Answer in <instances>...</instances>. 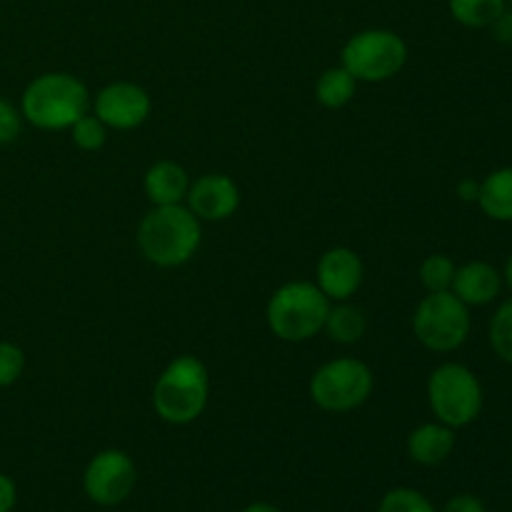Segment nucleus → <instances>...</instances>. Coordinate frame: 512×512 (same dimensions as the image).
I'll use <instances>...</instances> for the list:
<instances>
[{"instance_id": "f257e3e1", "label": "nucleus", "mask_w": 512, "mask_h": 512, "mask_svg": "<svg viewBox=\"0 0 512 512\" xmlns=\"http://www.w3.org/2000/svg\"><path fill=\"white\" fill-rule=\"evenodd\" d=\"M138 248L158 268H180L190 263L203 243L200 220L180 205H153L138 225Z\"/></svg>"}, {"instance_id": "f03ea898", "label": "nucleus", "mask_w": 512, "mask_h": 512, "mask_svg": "<svg viewBox=\"0 0 512 512\" xmlns=\"http://www.w3.org/2000/svg\"><path fill=\"white\" fill-rule=\"evenodd\" d=\"M85 113H90V93L70 73L38 75L20 98V115L38 130H70Z\"/></svg>"}, {"instance_id": "7ed1b4c3", "label": "nucleus", "mask_w": 512, "mask_h": 512, "mask_svg": "<svg viewBox=\"0 0 512 512\" xmlns=\"http://www.w3.org/2000/svg\"><path fill=\"white\" fill-rule=\"evenodd\" d=\"M210 398L208 368L195 355H178L165 365L153 388V408L163 423L190 425L205 413Z\"/></svg>"}, {"instance_id": "20e7f679", "label": "nucleus", "mask_w": 512, "mask_h": 512, "mask_svg": "<svg viewBox=\"0 0 512 512\" xmlns=\"http://www.w3.org/2000/svg\"><path fill=\"white\" fill-rule=\"evenodd\" d=\"M330 300L310 280L285 283L270 295L265 305V323L278 340L305 343L323 333L325 318L330 313Z\"/></svg>"}, {"instance_id": "39448f33", "label": "nucleus", "mask_w": 512, "mask_h": 512, "mask_svg": "<svg viewBox=\"0 0 512 512\" xmlns=\"http://www.w3.org/2000/svg\"><path fill=\"white\" fill-rule=\"evenodd\" d=\"M408 63V43L395 30L370 28L350 35L340 50V65L358 83L393 80Z\"/></svg>"}, {"instance_id": "423d86ee", "label": "nucleus", "mask_w": 512, "mask_h": 512, "mask_svg": "<svg viewBox=\"0 0 512 512\" xmlns=\"http://www.w3.org/2000/svg\"><path fill=\"white\" fill-rule=\"evenodd\" d=\"M375 375L358 358H335L320 365L308 383L310 400L325 413H353L370 400Z\"/></svg>"}, {"instance_id": "0eeeda50", "label": "nucleus", "mask_w": 512, "mask_h": 512, "mask_svg": "<svg viewBox=\"0 0 512 512\" xmlns=\"http://www.w3.org/2000/svg\"><path fill=\"white\" fill-rule=\"evenodd\" d=\"M483 385L470 368L443 363L428 378V403L438 423L458 430L475 423L483 413Z\"/></svg>"}, {"instance_id": "6e6552de", "label": "nucleus", "mask_w": 512, "mask_h": 512, "mask_svg": "<svg viewBox=\"0 0 512 512\" xmlns=\"http://www.w3.org/2000/svg\"><path fill=\"white\" fill-rule=\"evenodd\" d=\"M470 308L453 293H428L413 313V333L433 353H453L470 335Z\"/></svg>"}, {"instance_id": "1a4fd4ad", "label": "nucleus", "mask_w": 512, "mask_h": 512, "mask_svg": "<svg viewBox=\"0 0 512 512\" xmlns=\"http://www.w3.org/2000/svg\"><path fill=\"white\" fill-rule=\"evenodd\" d=\"M138 470L123 450H103L88 463L83 473V490L100 508H115L133 495Z\"/></svg>"}, {"instance_id": "9d476101", "label": "nucleus", "mask_w": 512, "mask_h": 512, "mask_svg": "<svg viewBox=\"0 0 512 512\" xmlns=\"http://www.w3.org/2000/svg\"><path fill=\"white\" fill-rule=\"evenodd\" d=\"M153 100L148 90L130 80H115L98 90L93 100V113L113 130H135L150 118Z\"/></svg>"}, {"instance_id": "9b49d317", "label": "nucleus", "mask_w": 512, "mask_h": 512, "mask_svg": "<svg viewBox=\"0 0 512 512\" xmlns=\"http://www.w3.org/2000/svg\"><path fill=\"white\" fill-rule=\"evenodd\" d=\"M365 278V265L353 248L335 245L325 250L315 268V285L323 290L330 303L350 300L360 290Z\"/></svg>"}, {"instance_id": "f8f14e48", "label": "nucleus", "mask_w": 512, "mask_h": 512, "mask_svg": "<svg viewBox=\"0 0 512 512\" xmlns=\"http://www.w3.org/2000/svg\"><path fill=\"white\" fill-rule=\"evenodd\" d=\"M185 208L198 220H228L240 208V188L230 175L208 173L193 180L185 195Z\"/></svg>"}, {"instance_id": "ddd939ff", "label": "nucleus", "mask_w": 512, "mask_h": 512, "mask_svg": "<svg viewBox=\"0 0 512 512\" xmlns=\"http://www.w3.org/2000/svg\"><path fill=\"white\" fill-rule=\"evenodd\" d=\"M455 295L463 300L465 305H490L503 290V275L485 260H473L460 268H455L453 285H450Z\"/></svg>"}, {"instance_id": "4468645a", "label": "nucleus", "mask_w": 512, "mask_h": 512, "mask_svg": "<svg viewBox=\"0 0 512 512\" xmlns=\"http://www.w3.org/2000/svg\"><path fill=\"white\" fill-rule=\"evenodd\" d=\"M190 178L188 170L175 160H158L148 168L143 178L145 198L150 205H180L188 195Z\"/></svg>"}, {"instance_id": "2eb2a0df", "label": "nucleus", "mask_w": 512, "mask_h": 512, "mask_svg": "<svg viewBox=\"0 0 512 512\" xmlns=\"http://www.w3.org/2000/svg\"><path fill=\"white\" fill-rule=\"evenodd\" d=\"M408 455L413 463L425 465V468H435V465L445 463L455 448V430L443 423H423L408 435Z\"/></svg>"}, {"instance_id": "dca6fc26", "label": "nucleus", "mask_w": 512, "mask_h": 512, "mask_svg": "<svg viewBox=\"0 0 512 512\" xmlns=\"http://www.w3.org/2000/svg\"><path fill=\"white\" fill-rule=\"evenodd\" d=\"M478 205L490 220L512 223V165L510 168L493 170L480 183Z\"/></svg>"}, {"instance_id": "f3484780", "label": "nucleus", "mask_w": 512, "mask_h": 512, "mask_svg": "<svg viewBox=\"0 0 512 512\" xmlns=\"http://www.w3.org/2000/svg\"><path fill=\"white\" fill-rule=\"evenodd\" d=\"M323 330L333 343L353 345L358 340H363L365 330H368V318H365V313L358 305H353L350 300H343V303L330 305V313L325 318Z\"/></svg>"}, {"instance_id": "a211bd4d", "label": "nucleus", "mask_w": 512, "mask_h": 512, "mask_svg": "<svg viewBox=\"0 0 512 512\" xmlns=\"http://www.w3.org/2000/svg\"><path fill=\"white\" fill-rule=\"evenodd\" d=\"M355 90H358V80L338 65V68H328L315 83V98L323 108L328 110H340L355 98Z\"/></svg>"}, {"instance_id": "6ab92c4d", "label": "nucleus", "mask_w": 512, "mask_h": 512, "mask_svg": "<svg viewBox=\"0 0 512 512\" xmlns=\"http://www.w3.org/2000/svg\"><path fill=\"white\" fill-rule=\"evenodd\" d=\"M448 8L465 28H490L505 13V0H448Z\"/></svg>"}, {"instance_id": "aec40b11", "label": "nucleus", "mask_w": 512, "mask_h": 512, "mask_svg": "<svg viewBox=\"0 0 512 512\" xmlns=\"http://www.w3.org/2000/svg\"><path fill=\"white\" fill-rule=\"evenodd\" d=\"M70 140L83 153H98L108 143V128L95 113H85L83 118L70 125Z\"/></svg>"}, {"instance_id": "412c9836", "label": "nucleus", "mask_w": 512, "mask_h": 512, "mask_svg": "<svg viewBox=\"0 0 512 512\" xmlns=\"http://www.w3.org/2000/svg\"><path fill=\"white\" fill-rule=\"evenodd\" d=\"M420 283L428 293H443V290H450L455 278V263L443 253L428 255V258L420 263Z\"/></svg>"}, {"instance_id": "4be33fe9", "label": "nucleus", "mask_w": 512, "mask_h": 512, "mask_svg": "<svg viewBox=\"0 0 512 512\" xmlns=\"http://www.w3.org/2000/svg\"><path fill=\"white\" fill-rule=\"evenodd\" d=\"M488 335L495 355L512 365V298L505 300V303L495 310L493 320H490Z\"/></svg>"}, {"instance_id": "5701e85b", "label": "nucleus", "mask_w": 512, "mask_h": 512, "mask_svg": "<svg viewBox=\"0 0 512 512\" xmlns=\"http://www.w3.org/2000/svg\"><path fill=\"white\" fill-rule=\"evenodd\" d=\"M378 512H435L433 503L413 488L388 490L380 500Z\"/></svg>"}, {"instance_id": "b1692460", "label": "nucleus", "mask_w": 512, "mask_h": 512, "mask_svg": "<svg viewBox=\"0 0 512 512\" xmlns=\"http://www.w3.org/2000/svg\"><path fill=\"white\" fill-rule=\"evenodd\" d=\"M25 370V353L15 343H0V388H10Z\"/></svg>"}, {"instance_id": "393cba45", "label": "nucleus", "mask_w": 512, "mask_h": 512, "mask_svg": "<svg viewBox=\"0 0 512 512\" xmlns=\"http://www.w3.org/2000/svg\"><path fill=\"white\" fill-rule=\"evenodd\" d=\"M20 128H23V115L10 100L0 95V145H8L18 140Z\"/></svg>"}, {"instance_id": "a878e982", "label": "nucleus", "mask_w": 512, "mask_h": 512, "mask_svg": "<svg viewBox=\"0 0 512 512\" xmlns=\"http://www.w3.org/2000/svg\"><path fill=\"white\" fill-rule=\"evenodd\" d=\"M443 512H485V505L483 500L475 498V495H455L453 500H448V505H445Z\"/></svg>"}, {"instance_id": "bb28decb", "label": "nucleus", "mask_w": 512, "mask_h": 512, "mask_svg": "<svg viewBox=\"0 0 512 512\" xmlns=\"http://www.w3.org/2000/svg\"><path fill=\"white\" fill-rule=\"evenodd\" d=\"M15 500H18V490H15V483L8 478V475L0 473V512L13 510Z\"/></svg>"}, {"instance_id": "cd10ccee", "label": "nucleus", "mask_w": 512, "mask_h": 512, "mask_svg": "<svg viewBox=\"0 0 512 512\" xmlns=\"http://www.w3.org/2000/svg\"><path fill=\"white\" fill-rule=\"evenodd\" d=\"M490 28H493L495 38H498L500 43L512 45V10L505 8V13L500 15V18L495 20V23L490 25Z\"/></svg>"}, {"instance_id": "c85d7f7f", "label": "nucleus", "mask_w": 512, "mask_h": 512, "mask_svg": "<svg viewBox=\"0 0 512 512\" xmlns=\"http://www.w3.org/2000/svg\"><path fill=\"white\" fill-rule=\"evenodd\" d=\"M478 193H480L478 180L465 178L458 183V195L465 200V203H478Z\"/></svg>"}, {"instance_id": "c756f323", "label": "nucleus", "mask_w": 512, "mask_h": 512, "mask_svg": "<svg viewBox=\"0 0 512 512\" xmlns=\"http://www.w3.org/2000/svg\"><path fill=\"white\" fill-rule=\"evenodd\" d=\"M243 512H283V510H278L275 505H270V503H250Z\"/></svg>"}, {"instance_id": "7c9ffc66", "label": "nucleus", "mask_w": 512, "mask_h": 512, "mask_svg": "<svg viewBox=\"0 0 512 512\" xmlns=\"http://www.w3.org/2000/svg\"><path fill=\"white\" fill-rule=\"evenodd\" d=\"M503 278H505V285H508L510 293H512V255L508 258V263H505V273H503Z\"/></svg>"}, {"instance_id": "2f4dec72", "label": "nucleus", "mask_w": 512, "mask_h": 512, "mask_svg": "<svg viewBox=\"0 0 512 512\" xmlns=\"http://www.w3.org/2000/svg\"><path fill=\"white\" fill-rule=\"evenodd\" d=\"M510 5H512V0H510Z\"/></svg>"}]
</instances>
